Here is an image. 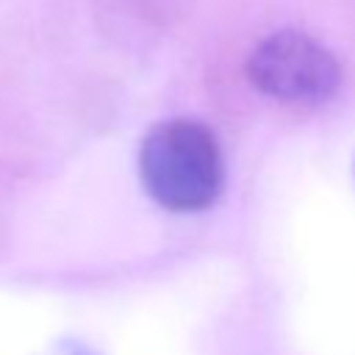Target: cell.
Segmentation results:
<instances>
[{
  "instance_id": "2",
  "label": "cell",
  "mask_w": 355,
  "mask_h": 355,
  "mask_svg": "<svg viewBox=\"0 0 355 355\" xmlns=\"http://www.w3.org/2000/svg\"><path fill=\"white\" fill-rule=\"evenodd\" d=\"M247 75L261 94L291 105L324 103L341 83L336 55L302 31H277L266 36L250 53Z\"/></svg>"
},
{
  "instance_id": "1",
  "label": "cell",
  "mask_w": 355,
  "mask_h": 355,
  "mask_svg": "<svg viewBox=\"0 0 355 355\" xmlns=\"http://www.w3.org/2000/svg\"><path fill=\"white\" fill-rule=\"evenodd\" d=\"M144 191L166 211L194 214L208 208L225 183L216 136L197 119H166L150 128L139 147Z\"/></svg>"
}]
</instances>
